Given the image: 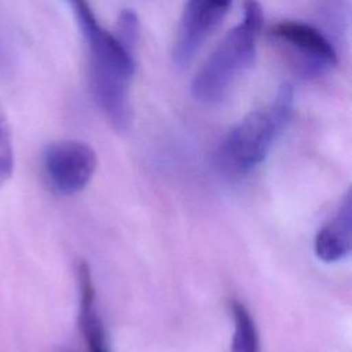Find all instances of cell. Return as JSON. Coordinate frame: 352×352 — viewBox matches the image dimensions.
<instances>
[{
  "label": "cell",
  "instance_id": "obj_5",
  "mask_svg": "<svg viewBox=\"0 0 352 352\" xmlns=\"http://www.w3.org/2000/svg\"><path fill=\"white\" fill-rule=\"evenodd\" d=\"M270 36L308 74H322L337 65V52L333 44L309 23L282 21L271 28Z\"/></svg>",
  "mask_w": 352,
  "mask_h": 352
},
{
  "label": "cell",
  "instance_id": "obj_9",
  "mask_svg": "<svg viewBox=\"0 0 352 352\" xmlns=\"http://www.w3.org/2000/svg\"><path fill=\"white\" fill-rule=\"evenodd\" d=\"M234 336H232V352H260L258 331L248 308L241 301H231L230 304Z\"/></svg>",
  "mask_w": 352,
  "mask_h": 352
},
{
  "label": "cell",
  "instance_id": "obj_2",
  "mask_svg": "<svg viewBox=\"0 0 352 352\" xmlns=\"http://www.w3.org/2000/svg\"><path fill=\"white\" fill-rule=\"evenodd\" d=\"M263 26V8L257 0L243 1V18L235 25L197 72L191 94L204 104H217L235 81L252 66Z\"/></svg>",
  "mask_w": 352,
  "mask_h": 352
},
{
  "label": "cell",
  "instance_id": "obj_3",
  "mask_svg": "<svg viewBox=\"0 0 352 352\" xmlns=\"http://www.w3.org/2000/svg\"><path fill=\"white\" fill-rule=\"evenodd\" d=\"M292 109L293 89L290 85H283L271 103L250 111L226 135L219 148L221 165L235 175L256 169L286 126Z\"/></svg>",
  "mask_w": 352,
  "mask_h": 352
},
{
  "label": "cell",
  "instance_id": "obj_4",
  "mask_svg": "<svg viewBox=\"0 0 352 352\" xmlns=\"http://www.w3.org/2000/svg\"><path fill=\"white\" fill-rule=\"evenodd\" d=\"M98 165L94 148L80 140L50 143L43 153V166L51 187L60 194H76L92 179Z\"/></svg>",
  "mask_w": 352,
  "mask_h": 352
},
{
  "label": "cell",
  "instance_id": "obj_12",
  "mask_svg": "<svg viewBox=\"0 0 352 352\" xmlns=\"http://www.w3.org/2000/svg\"><path fill=\"white\" fill-rule=\"evenodd\" d=\"M62 352H72V351H62Z\"/></svg>",
  "mask_w": 352,
  "mask_h": 352
},
{
  "label": "cell",
  "instance_id": "obj_6",
  "mask_svg": "<svg viewBox=\"0 0 352 352\" xmlns=\"http://www.w3.org/2000/svg\"><path fill=\"white\" fill-rule=\"evenodd\" d=\"M231 0H187L172 48L177 67H186L224 19Z\"/></svg>",
  "mask_w": 352,
  "mask_h": 352
},
{
  "label": "cell",
  "instance_id": "obj_8",
  "mask_svg": "<svg viewBox=\"0 0 352 352\" xmlns=\"http://www.w3.org/2000/svg\"><path fill=\"white\" fill-rule=\"evenodd\" d=\"M77 279L80 289L78 324L87 346L89 352H110L104 327L96 308L92 274L85 261H81L77 267Z\"/></svg>",
  "mask_w": 352,
  "mask_h": 352
},
{
  "label": "cell",
  "instance_id": "obj_11",
  "mask_svg": "<svg viewBox=\"0 0 352 352\" xmlns=\"http://www.w3.org/2000/svg\"><path fill=\"white\" fill-rule=\"evenodd\" d=\"M14 170V147L11 129L0 104V183L8 180Z\"/></svg>",
  "mask_w": 352,
  "mask_h": 352
},
{
  "label": "cell",
  "instance_id": "obj_10",
  "mask_svg": "<svg viewBox=\"0 0 352 352\" xmlns=\"http://www.w3.org/2000/svg\"><path fill=\"white\" fill-rule=\"evenodd\" d=\"M114 36L129 52L135 54L140 36V25L139 18L133 10L126 8L118 14Z\"/></svg>",
  "mask_w": 352,
  "mask_h": 352
},
{
  "label": "cell",
  "instance_id": "obj_7",
  "mask_svg": "<svg viewBox=\"0 0 352 352\" xmlns=\"http://www.w3.org/2000/svg\"><path fill=\"white\" fill-rule=\"evenodd\" d=\"M352 248V198L348 191L333 219L316 234L314 250L319 260L337 263L348 257Z\"/></svg>",
  "mask_w": 352,
  "mask_h": 352
},
{
  "label": "cell",
  "instance_id": "obj_1",
  "mask_svg": "<svg viewBox=\"0 0 352 352\" xmlns=\"http://www.w3.org/2000/svg\"><path fill=\"white\" fill-rule=\"evenodd\" d=\"M88 48L92 95L114 128L124 131L132 121L131 82L135 54L104 29L87 0H67Z\"/></svg>",
  "mask_w": 352,
  "mask_h": 352
}]
</instances>
